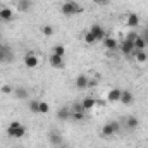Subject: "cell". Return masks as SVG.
<instances>
[{"mask_svg": "<svg viewBox=\"0 0 148 148\" xmlns=\"http://www.w3.org/2000/svg\"><path fill=\"white\" fill-rule=\"evenodd\" d=\"M2 47H3V43H2V41H0V48H2Z\"/></svg>", "mask_w": 148, "mask_h": 148, "instance_id": "32", "label": "cell"}, {"mask_svg": "<svg viewBox=\"0 0 148 148\" xmlns=\"http://www.w3.org/2000/svg\"><path fill=\"white\" fill-rule=\"evenodd\" d=\"M48 110H50L48 103H47V102H41V100H40V107H38V114H47Z\"/></svg>", "mask_w": 148, "mask_h": 148, "instance_id": "25", "label": "cell"}, {"mask_svg": "<svg viewBox=\"0 0 148 148\" xmlns=\"http://www.w3.org/2000/svg\"><path fill=\"white\" fill-rule=\"evenodd\" d=\"M126 23H127V26H131V28H136V26L140 24V17H138V14H134V12L127 14V17H126Z\"/></svg>", "mask_w": 148, "mask_h": 148, "instance_id": "14", "label": "cell"}, {"mask_svg": "<svg viewBox=\"0 0 148 148\" xmlns=\"http://www.w3.org/2000/svg\"><path fill=\"white\" fill-rule=\"evenodd\" d=\"M119 50L126 55V57H129L133 52H134V43L133 41H127V40H124L121 45H119Z\"/></svg>", "mask_w": 148, "mask_h": 148, "instance_id": "6", "label": "cell"}, {"mask_svg": "<svg viewBox=\"0 0 148 148\" xmlns=\"http://www.w3.org/2000/svg\"><path fill=\"white\" fill-rule=\"evenodd\" d=\"M71 117H73L74 121H83L84 119V112H73Z\"/></svg>", "mask_w": 148, "mask_h": 148, "instance_id": "27", "label": "cell"}, {"mask_svg": "<svg viewBox=\"0 0 148 148\" xmlns=\"http://www.w3.org/2000/svg\"><path fill=\"white\" fill-rule=\"evenodd\" d=\"M84 41H86L88 45H93V43H97L95 36L91 35V31H86V33H84Z\"/></svg>", "mask_w": 148, "mask_h": 148, "instance_id": "24", "label": "cell"}, {"mask_svg": "<svg viewBox=\"0 0 148 148\" xmlns=\"http://www.w3.org/2000/svg\"><path fill=\"white\" fill-rule=\"evenodd\" d=\"M138 119L134 117V115H129L127 119H126V129H129V131H134L136 127H138Z\"/></svg>", "mask_w": 148, "mask_h": 148, "instance_id": "16", "label": "cell"}, {"mask_svg": "<svg viewBox=\"0 0 148 148\" xmlns=\"http://www.w3.org/2000/svg\"><path fill=\"white\" fill-rule=\"evenodd\" d=\"M7 134L10 136V138H16V140H19V138H23L24 134H26V127L21 124V122H10L9 124V127H7Z\"/></svg>", "mask_w": 148, "mask_h": 148, "instance_id": "2", "label": "cell"}, {"mask_svg": "<svg viewBox=\"0 0 148 148\" xmlns=\"http://www.w3.org/2000/svg\"><path fill=\"white\" fill-rule=\"evenodd\" d=\"M90 31H91V35L95 36V40H97V41H103V38L107 36L105 29H103V28H102L100 24H95V26H93V28H91Z\"/></svg>", "mask_w": 148, "mask_h": 148, "instance_id": "7", "label": "cell"}, {"mask_svg": "<svg viewBox=\"0 0 148 148\" xmlns=\"http://www.w3.org/2000/svg\"><path fill=\"white\" fill-rule=\"evenodd\" d=\"M81 105H83V109H84V110H90V109H93V107L97 105V100H95V98H91V97H86V98H83Z\"/></svg>", "mask_w": 148, "mask_h": 148, "instance_id": "17", "label": "cell"}, {"mask_svg": "<svg viewBox=\"0 0 148 148\" xmlns=\"http://www.w3.org/2000/svg\"><path fill=\"white\" fill-rule=\"evenodd\" d=\"M140 36L145 40V43H147V47H148V28L145 29V31H143V33H141V35H140Z\"/></svg>", "mask_w": 148, "mask_h": 148, "instance_id": "31", "label": "cell"}, {"mask_svg": "<svg viewBox=\"0 0 148 148\" xmlns=\"http://www.w3.org/2000/svg\"><path fill=\"white\" fill-rule=\"evenodd\" d=\"M48 138H50V143H52V145H59V143H62V136H60L59 133H55V131H52Z\"/></svg>", "mask_w": 148, "mask_h": 148, "instance_id": "21", "label": "cell"}, {"mask_svg": "<svg viewBox=\"0 0 148 148\" xmlns=\"http://www.w3.org/2000/svg\"><path fill=\"white\" fill-rule=\"evenodd\" d=\"M17 9L21 12H28L33 9V0H17Z\"/></svg>", "mask_w": 148, "mask_h": 148, "instance_id": "13", "label": "cell"}, {"mask_svg": "<svg viewBox=\"0 0 148 148\" xmlns=\"http://www.w3.org/2000/svg\"><path fill=\"white\" fill-rule=\"evenodd\" d=\"M88 81H90V77L86 74H79L76 77V88L77 90H86L88 88Z\"/></svg>", "mask_w": 148, "mask_h": 148, "instance_id": "8", "label": "cell"}, {"mask_svg": "<svg viewBox=\"0 0 148 148\" xmlns=\"http://www.w3.org/2000/svg\"><path fill=\"white\" fill-rule=\"evenodd\" d=\"M103 47H105L109 52H114V50H117V48H119V43H117L114 38L105 36V38H103Z\"/></svg>", "mask_w": 148, "mask_h": 148, "instance_id": "12", "label": "cell"}, {"mask_svg": "<svg viewBox=\"0 0 148 148\" xmlns=\"http://www.w3.org/2000/svg\"><path fill=\"white\" fill-rule=\"evenodd\" d=\"M147 48V43H145V40L141 36H138L134 40V52H138V50H145Z\"/></svg>", "mask_w": 148, "mask_h": 148, "instance_id": "20", "label": "cell"}, {"mask_svg": "<svg viewBox=\"0 0 148 148\" xmlns=\"http://www.w3.org/2000/svg\"><path fill=\"white\" fill-rule=\"evenodd\" d=\"M12 60H14V52H12V48L7 47V45H3V47L0 48V64H10Z\"/></svg>", "mask_w": 148, "mask_h": 148, "instance_id": "4", "label": "cell"}, {"mask_svg": "<svg viewBox=\"0 0 148 148\" xmlns=\"http://www.w3.org/2000/svg\"><path fill=\"white\" fill-rule=\"evenodd\" d=\"M14 95H16L19 100H28V97H29V93H28V90H26L24 86L16 88V90H14Z\"/></svg>", "mask_w": 148, "mask_h": 148, "instance_id": "15", "label": "cell"}, {"mask_svg": "<svg viewBox=\"0 0 148 148\" xmlns=\"http://www.w3.org/2000/svg\"><path fill=\"white\" fill-rule=\"evenodd\" d=\"M12 17H14V14L10 9H7V7L0 9V21H12Z\"/></svg>", "mask_w": 148, "mask_h": 148, "instance_id": "18", "label": "cell"}, {"mask_svg": "<svg viewBox=\"0 0 148 148\" xmlns=\"http://www.w3.org/2000/svg\"><path fill=\"white\" fill-rule=\"evenodd\" d=\"M121 93H122V90L121 88H112L110 91H109V95H107V100L109 102H119L121 100Z\"/></svg>", "mask_w": 148, "mask_h": 148, "instance_id": "11", "label": "cell"}, {"mask_svg": "<svg viewBox=\"0 0 148 148\" xmlns=\"http://www.w3.org/2000/svg\"><path fill=\"white\" fill-rule=\"evenodd\" d=\"M119 129H121L119 122H115V121H110V122H107V124L102 127V136H105V138H110V136H114V134H115Z\"/></svg>", "mask_w": 148, "mask_h": 148, "instance_id": "3", "label": "cell"}, {"mask_svg": "<svg viewBox=\"0 0 148 148\" xmlns=\"http://www.w3.org/2000/svg\"><path fill=\"white\" fill-rule=\"evenodd\" d=\"M41 31H43L45 36H52V35H53V28H52V26H43Z\"/></svg>", "mask_w": 148, "mask_h": 148, "instance_id": "28", "label": "cell"}, {"mask_svg": "<svg viewBox=\"0 0 148 148\" xmlns=\"http://www.w3.org/2000/svg\"><path fill=\"white\" fill-rule=\"evenodd\" d=\"M38 107H40V100H31L29 102V110L33 114H38Z\"/></svg>", "mask_w": 148, "mask_h": 148, "instance_id": "26", "label": "cell"}, {"mask_svg": "<svg viewBox=\"0 0 148 148\" xmlns=\"http://www.w3.org/2000/svg\"><path fill=\"white\" fill-rule=\"evenodd\" d=\"M38 64H40V59H38L36 53L29 52V53H26V55H24V66H26V67H29V69H35Z\"/></svg>", "mask_w": 148, "mask_h": 148, "instance_id": "5", "label": "cell"}, {"mask_svg": "<svg viewBox=\"0 0 148 148\" xmlns=\"http://www.w3.org/2000/svg\"><path fill=\"white\" fill-rule=\"evenodd\" d=\"M138 36H140V35H138L136 31H131V33H127V36H126V40H127V41H133V43H134V40H136Z\"/></svg>", "mask_w": 148, "mask_h": 148, "instance_id": "29", "label": "cell"}, {"mask_svg": "<svg viewBox=\"0 0 148 148\" xmlns=\"http://www.w3.org/2000/svg\"><path fill=\"white\" fill-rule=\"evenodd\" d=\"M57 119H59V121H67V119H71V109H67V107L60 109V110L57 112Z\"/></svg>", "mask_w": 148, "mask_h": 148, "instance_id": "19", "label": "cell"}, {"mask_svg": "<svg viewBox=\"0 0 148 148\" xmlns=\"http://www.w3.org/2000/svg\"><path fill=\"white\" fill-rule=\"evenodd\" d=\"M48 62H50V66H52V67H57V69H60V67L64 66V57L52 53V55H50V59H48Z\"/></svg>", "mask_w": 148, "mask_h": 148, "instance_id": "10", "label": "cell"}, {"mask_svg": "<svg viewBox=\"0 0 148 148\" xmlns=\"http://www.w3.org/2000/svg\"><path fill=\"white\" fill-rule=\"evenodd\" d=\"M53 53L64 57V53H66V47H64V45H55V47H53Z\"/></svg>", "mask_w": 148, "mask_h": 148, "instance_id": "23", "label": "cell"}, {"mask_svg": "<svg viewBox=\"0 0 148 148\" xmlns=\"http://www.w3.org/2000/svg\"><path fill=\"white\" fill-rule=\"evenodd\" d=\"M12 91H14V90H12V86H9V84H3V86H2V93H5V95H7V93H12Z\"/></svg>", "mask_w": 148, "mask_h": 148, "instance_id": "30", "label": "cell"}, {"mask_svg": "<svg viewBox=\"0 0 148 148\" xmlns=\"http://www.w3.org/2000/svg\"><path fill=\"white\" fill-rule=\"evenodd\" d=\"M83 10V7L77 3V2H73V0H67V2H64L62 5H60V12L64 14V16H76V14H79Z\"/></svg>", "mask_w": 148, "mask_h": 148, "instance_id": "1", "label": "cell"}, {"mask_svg": "<svg viewBox=\"0 0 148 148\" xmlns=\"http://www.w3.org/2000/svg\"><path fill=\"white\" fill-rule=\"evenodd\" d=\"M147 59H148V55H147V52H145V50H138V52H136V60H138L140 64L147 62Z\"/></svg>", "mask_w": 148, "mask_h": 148, "instance_id": "22", "label": "cell"}, {"mask_svg": "<svg viewBox=\"0 0 148 148\" xmlns=\"http://www.w3.org/2000/svg\"><path fill=\"white\" fill-rule=\"evenodd\" d=\"M133 100H134L133 93H131L129 90H122V93H121V100H119V102H121L122 105H131Z\"/></svg>", "mask_w": 148, "mask_h": 148, "instance_id": "9", "label": "cell"}]
</instances>
